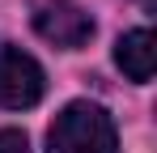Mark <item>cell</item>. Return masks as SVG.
<instances>
[{
	"mask_svg": "<svg viewBox=\"0 0 157 153\" xmlns=\"http://www.w3.org/2000/svg\"><path fill=\"white\" fill-rule=\"evenodd\" d=\"M47 153H119V132L98 102H68L47 132Z\"/></svg>",
	"mask_w": 157,
	"mask_h": 153,
	"instance_id": "6da1fadb",
	"label": "cell"
},
{
	"mask_svg": "<svg viewBox=\"0 0 157 153\" xmlns=\"http://www.w3.org/2000/svg\"><path fill=\"white\" fill-rule=\"evenodd\" d=\"M43 89H47L43 64L30 51L0 38V106L4 111H26L43 98Z\"/></svg>",
	"mask_w": 157,
	"mask_h": 153,
	"instance_id": "7a4b0ae2",
	"label": "cell"
},
{
	"mask_svg": "<svg viewBox=\"0 0 157 153\" xmlns=\"http://www.w3.org/2000/svg\"><path fill=\"white\" fill-rule=\"evenodd\" d=\"M34 30L64 51H81L94 38V17L72 0H34Z\"/></svg>",
	"mask_w": 157,
	"mask_h": 153,
	"instance_id": "3957f363",
	"label": "cell"
},
{
	"mask_svg": "<svg viewBox=\"0 0 157 153\" xmlns=\"http://www.w3.org/2000/svg\"><path fill=\"white\" fill-rule=\"evenodd\" d=\"M115 64H119L123 76H132L136 85L153 81V30H149V26L128 30V34L115 43Z\"/></svg>",
	"mask_w": 157,
	"mask_h": 153,
	"instance_id": "277c9868",
	"label": "cell"
},
{
	"mask_svg": "<svg viewBox=\"0 0 157 153\" xmlns=\"http://www.w3.org/2000/svg\"><path fill=\"white\" fill-rule=\"evenodd\" d=\"M0 153H30L26 132H17V128H0Z\"/></svg>",
	"mask_w": 157,
	"mask_h": 153,
	"instance_id": "5b68a950",
	"label": "cell"
},
{
	"mask_svg": "<svg viewBox=\"0 0 157 153\" xmlns=\"http://www.w3.org/2000/svg\"><path fill=\"white\" fill-rule=\"evenodd\" d=\"M136 4H140V9H153V4H157V0H136Z\"/></svg>",
	"mask_w": 157,
	"mask_h": 153,
	"instance_id": "8992f818",
	"label": "cell"
}]
</instances>
